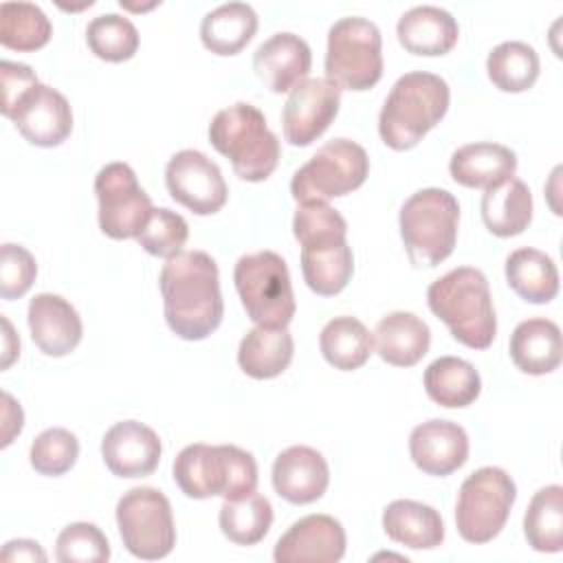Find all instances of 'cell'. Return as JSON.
Masks as SVG:
<instances>
[{
  "instance_id": "obj_1",
  "label": "cell",
  "mask_w": 563,
  "mask_h": 563,
  "mask_svg": "<svg viewBox=\"0 0 563 563\" xmlns=\"http://www.w3.org/2000/svg\"><path fill=\"white\" fill-rule=\"evenodd\" d=\"M169 330L185 341L207 339L224 317L216 260L205 251H183L163 264L158 277Z\"/></svg>"
},
{
  "instance_id": "obj_2",
  "label": "cell",
  "mask_w": 563,
  "mask_h": 563,
  "mask_svg": "<svg viewBox=\"0 0 563 563\" xmlns=\"http://www.w3.org/2000/svg\"><path fill=\"white\" fill-rule=\"evenodd\" d=\"M292 233L301 244V273L308 288L321 297L339 295L354 273L343 216L328 202L301 205L292 218Z\"/></svg>"
},
{
  "instance_id": "obj_3",
  "label": "cell",
  "mask_w": 563,
  "mask_h": 563,
  "mask_svg": "<svg viewBox=\"0 0 563 563\" xmlns=\"http://www.w3.org/2000/svg\"><path fill=\"white\" fill-rule=\"evenodd\" d=\"M427 303L462 345L486 350L495 341L497 317L488 279L479 268L449 271L427 288Z\"/></svg>"
},
{
  "instance_id": "obj_4",
  "label": "cell",
  "mask_w": 563,
  "mask_h": 563,
  "mask_svg": "<svg viewBox=\"0 0 563 563\" xmlns=\"http://www.w3.org/2000/svg\"><path fill=\"white\" fill-rule=\"evenodd\" d=\"M449 84L433 73H405L391 86L380 114L378 134L396 152L416 147L449 110Z\"/></svg>"
},
{
  "instance_id": "obj_5",
  "label": "cell",
  "mask_w": 563,
  "mask_h": 563,
  "mask_svg": "<svg viewBox=\"0 0 563 563\" xmlns=\"http://www.w3.org/2000/svg\"><path fill=\"white\" fill-rule=\"evenodd\" d=\"M176 486L191 499H242L257 490L255 457L235 444H187L174 460Z\"/></svg>"
},
{
  "instance_id": "obj_6",
  "label": "cell",
  "mask_w": 563,
  "mask_h": 563,
  "mask_svg": "<svg viewBox=\"0 0 563 563\" xmlns=\"http://www.w3.org/2000/svg\"><path fill=\"white\" fill-rule=\"evenodd\" d=\"M209 143L231 161L235 176L249 183L266 180L279 163V141L266 117L253 103L222 108L209 123Z\"/></svg>"
},
{
  "instance_id": "obj_7",
  "label": "cell",
  "mask_w": 563,
  "mask_h": 563,
  "mask_svg": "<svg viewBox=\"0 0 563 563\" xmlns=\"http://www.w3.org/2000/svg\"><path fill=\"white\" fill-rule=\"evenodd\" d=\"M457 222L460 205L446 189L427 187L411 194L398 216L400 238L411 264L433 268L444 262L455 249Z\"/></svg>"
},
{
  "instance_id": "obj_8",
  "label": "cell",
  "mask_w": 563,
  "mask_h": 563,
  "mask_svg": "<svg viewBox=\"0 0 563 563\" xmlns=\"http://www.w3.org/2000/svg\"><path fill=\"white\" fill-rule=\"evenodd\" d=\"M235 290L255 325L288 328L295 317L290 273L282 255L257 251L242 255L233 268Z\"/></svg>"
},
{
  "instance_id": "obj_9",
  "label": "cell",
  "mask_w": 563,
  "mask_h": 563,
  "mask_svg": "<svg viewBox=\"0 0 563 563\" xmlns=\"http://www.w3.org/2000/svg\"><path fill=\"white\" fill-rule=\"evenodd\" d=\"M325 75L339 88L354 92L378 84L383 77V37L372 20L350 15L330 26Z\"/></svg>"
},
{
  "instance_id": "obj_10",
  "label": "cell",
  "mask_w": 563,
  "mask_h": 563,
  "mask_svg": "<svg viewBox=\"0 0 563 563\" xmlns=\"http://www.w3.org/2000/svg\"><path fill=\"white\" fill-rule=\"evenodd\" d=\"M367 174V152L350 139H332L292 174L290 194L299 205L328 202L358 189Z\"/></svg>"
},
{
  "instance_id": "obj_11",
  "label": "cell",
  "mask_w": 563,
  "mask_h": 563,
  "mask_svg": "<svg viewBox=\"0 0 563 563\" xmlns=\"http://www.w3.org/2000/svg\"><path fill=\"white\" fill-rule=\"evenodd\" d=\"M517 497L512 477L499 466H482L471 473L457 493L455 501V526L464 541L488 543L493 541Z\"/></svg>"
},
{
  "instance_id": "obj_12",
  "label": "cell",
  "mask_w": 563,
  "mask_h": 563,
  "mask_svg": "<svg viewBox=\"0 0 563 563\" xmlns=\"http://www.w3.org/2000/svg\"><path fill=\"white\" fill-rule=\"evenodd\" d=\"M117 526L123 545L136 559H165L176 545L172 506L158 488L136 486L123 493L117 504Z\"/></svg>"
},
{
  "instance_id": "obj_13",
  "label": "cell",
  "mask_w": 563,
  "mask_h": 563,
  "mask_svg": "<svg viewBox=\"0 0 563 563\" xmlns=\"http://www.w3.org/2000/svg\"><path fill=\"white\" fill-rule=\"evenodd\" d=\"M99 229L112 240L139 238L154 207L128 163H108L95 176Z\"/></svg>"
},
{
  "instance_id": "obj_14",
  "label": "cell",
  "mask_w": 563,
  "mask_h": 563,
  "mask_svg": "<svg viewBox=\"0 0 563 563\" xmlns=\"http://www.w3.org/2000/svg\"><path fill=\"white\" fill-rule=\"evenodd\" d=\"M169 196L196 216L218 213L229 196L220 167L198 150L176 152L165 167Z\"/></svg>"
},
{
  "instance_id": "obj_15",
  "label": "cell",
  "mask_w": 563,
  "mask_h": 563,
  "mask_svg": "<svg viewBox=\"0 0 563 563\" xmlns=\"http://www.w3.org/2000/svg\"><path fill=\"white\" fill-rule=\"evenodd\" d=\"M341 103V88L328 77H306L299 81L282 110L284 139L295 147L317 141L334 121Z\"/></svg>"
},
{
  "instance_id": "obj_16",
  "label": "cell",
  "mask_w": 563,
  "mask_h": 563,
  "mask_svg": "<svg viewBox=\"0 0 563 563\" xmlns=\"http://www.w3.org/2000/svg\"><path fill=\"white\" fill-rule=\"evenodd\" d=\"M18 132L37 147H55L64 143L73 130V110L68 99L46 86H31L7 112Z\"/></svg>"
},
{
  "instance_id": "obj_17",
  "label": "cell",
  "mask_w": 563,
  "mask_h": 563,
  "mask_svg": "<svg viewBox=\"0 0 563 563\" xmlns=\"http://www.w3.org/2000/svg\"><path fill=\"white\" fill-rule=\"evenodd\" d=\"M345 554V530L330 515H306L275 543V563H336Z\"/></svg>"
},
{
  "instance_id": "obj_18",
  "label": "cell",
  "mask_w": 563,
  "mask_h": 563,
  "mask_svg": "<svg viewBox=\"0 0 563 563\" xmlns=\"http://www.w3.org/2000/svg\"><path fill=\"white\" fill-rule=\"evenodd\" d=\"M158 433L136 420L112 424L101 440V457L117 477H147L161 462Z\"/></svg>"
},
{
  "instance_id": "obj_19",
  "label": "cell",
  "mask_w": 563,
  "mask_h": 563,
  "mask_svg": "<svg viewBox=\"0 0 563 563\" xmlns=\"http://www.w3.org/2000/svg\"><path fill=\"white\" fill-rule=\"evenodd\" d=\"M271 479L282 499L303 506L323 497L330 484V468L317 449L295 444L275 457Z\"/></svg>"
},
{
  "instance_id": "obj_20",
  "label": "cell",
  "mask_w": 563,
  "mask_h": 563,
  "mask_svg": "<svg viewBox=\"0 0 563 563\" xmlns=\"http://www.w3.org/2000/svg\"><path fill=\"white\" fill-rule=\"evenodd\" d=\"M409 455L422 473L444 477L468 460V435L457 422L433 418L413 427Z\"/></svg>"
},
{
  "instance_id": "obj_21",
  "label": "cell",
  "mask_w": 563,
  "mask_h": 563,
  "mask_svg": "<svg viewBox=\"0 0 563 563\" xmlns=\"http://www.w3.org/2000/svg\"><path fill=\"white\" fill-rule=\"evenodd\" d=\"M29 330L33 343L44 352L46 356H66L70 354L84 334L81 317L59 295L53 292H40L29 303Z\"/></svg>"
},
{
  "instance_id": "obj_22",
  "label": "cell",
  "mask_w": 563,
  "mask_h": 563,
  "mask_svg": "<svg viewBox=\"0 0 563 563\" xmlns=\"http://www.w3.org/2000/svg\"><path fill=\"white\" fill-rule=\"evenodd\" d=\"M312 66V53L303 37L295 33H275L253 53V70L271 92H288L306 79Z\"/></svg>"
},
{
  "instance_id": "obj_23",
  "label": "cell",
  "mask_w": 563,
  "mask_h": 563,
  "mask_svg": "<svg viewBox=\"0 0 563 563\" xmlns=\"http://www.w3.org/2000/svg\"><path fill=\"white\" fill-rule=\"evenodd\" d=\"M517 172V156L510 147L479 141L457 147L449 161L451 178L471 189H493Z\"/></svg>"
},
{
  "instance_id": "obj_24",
  "label": "cell",
  "mask_w": 563,
  "mask_h": 563,
  "mask_svg": "<svg viewBox=\"0 0 563 563\" xmlns=\"http://www.w3.org/2000/svg\"><path fill=\"white\" fill-rule=\"evenodd\" d=\"M396 35L407 53L438 57L446 55L457 44L460 26L446 9L420 4L400 15Z\"/></svg>"
},
{
  "instance_id": "obj_25",
  "label": "cell",
  "mask_w": 563,
  "mask_h": 563,
  "mask_svg": "<svg viewBox=\"0 0 563 563\" xmlns=\"http://www.w3.org/2000/svg\"><path fill=\"white\" fill-rule=\"evenodd\" d=\"M372 343L376 354L396 367H411L429 352L431 330L413 312H389L376 323Z\"/></svg>"
},
{
  "instance_id": "obj_26",
  "label": "cell",
  "mask_w": 563,
  "mask_h": 563,
  "mask_svg": "<svg viewBox=\"0 0 563 563\" xmlns=\"http://www.w3.org/2000/svg\"><path fill=\"white\" fill-rule=\"evenodd\" d=\"M510 358L523 374L543 376L554 372L563 358L561 328L550 319H526L510 334Z\"/></svg>"
},
{
  "instance_id": "obj_27",
  "label": "cell",
  "mask_w": 563,
  "mask_h": 563,
  "mask_svg": "<svg viewBox=\"0 0 563 563\" xmlns=\"http://www.w3.org/2000/svg\"><path fill=\"white\" fill-rule=\"evenodd\" d=\"M385 534L411 550H433L444 541V523L435 508L413 501L396 499L383 510Z\"/></svg>"
},
{
  "instance_id": "obj_28",
  "label": "cell",
  "mask_w": 563,
  "mask_h": 563,
  "mask_svg": "<svg viewBox=\"0 0 563 563\" xmlns=\"http://www.w3.org/2000/svg\"><path fill=\"white\" fill-rule=\"evenodd\" d=\"M295 341L288 328L255 325L244 334L238 347L240 369L257 380L279 376L292 361Z\"/></svg>"
},
{
  "instance_id": "obj_29",
  "label": "cell",
  "mask_w": 563,
  "mask_h": 563,
  "mask_svg": "<svg viewBox=\"0 0 563 563\" xmlns=\"http://www.w3.org/2000/svg\"><path fill=\"white\" fill-rule=\"evenodd\" d=\"M486 229L497 238H512L528 229L532 220V194L519 178L486 189L479 202Z\"/></svg>"
},
{
  "instance_id": "obj_30",
  "label": "cell",
  "mask_w": 563,
  "mask_h": 563,
  "mask_svg": "<svg viewBox=\"0 0 563 563\" xmlns=\"http://www.w3.org/2000/svg\"><path fill=\"white\" fill-rule=\"evenodd\" d=\"M257 31V13L246 2H227L209 11L200 22V40L207 51L238 55Z\"/></svg>"
},
{
  "instance_id": "obj_31",
  "label": "cell",
  "mask_w": 563,
  "mask_h": 563,
  "mask_svg": "<svg viewBox=\"0 0 563 563\" xmlns=\"http://www.w3.org/2000/svg\"><path fill=\"white\" fill-rule=\"evenodd\" d=\"M508 286L530 303H548L559 292V271L550 255L539 249H517L506 257Z\"/></svg>"
},
{
  "instance_id": "obj_32",
  "label": "cell",
  "mask_w": 563,
  "mask_h": 563,
  "mask_svg": "<svg viewBox=\"0 0 563 563\" xmlns=\"http://www.w3.org/2000/svg\"><path fill=\"white\" fill-rule=\"evenodd\" d=\"M424 391L440 407H466L479 396L482 378L468 361L440 356L424 369Z\"/></svg>"
},
{
  "instance_id": "obj_33",
  "label": "cell",
  "mask_w": 563,
  "mask_h": 563,
  "mask_svg": "<svg viewBox=\"0 0 563 563\" xmlns=\"http://www.w3.org/2000/svg\"><path fill=\"white\" fill-rule=\"evenodd\" d=\"M319 347L332 367L352 372L367 363L374 343L363 321L356 317H334L323 325L319 334Z\"/></svg>"
},
{
  "instance_id": "obj_34",
  "label": "cell",
  "mask_w": 563,
  "mask_h": 563,
  "mask_svg": "<svg viewBox=\"0 0 563 563\" xmlns=\"http://www.w3.org/2000/svg\"><path fill=\"white\" fill-rule=\"evenodd\" d=\"M523 534L537 552L563 550V488L559 484L532 495L523 515Z\"/></svg>"
},
{
  "instance_id": "obj_35",
  "label": "cell",
  "mask_w": 563,
  "mask_h": 563,
  "mask_svg": "<svg viewBox=\"0 0 563 563\" xmlns=\"http://www.w3.org/2000/svg\"><path fill=\"white\" fill-rule=\"evenodd\" d=\"M539 70V55L526 42H501L486 57L488 79L501 92H523L532 88Z\"/></svg>"
},
{
  "instance_id": "obj_36",
  "label": "cell",
  "mask_w": 563,
  "mask_h": 563,
  "mask_svg": "<svg viewBox=\"0 0 563 563\" xmlns=\"http://www.w3.org/2000/svg\"><path fill=\"white\" fill-rule=\"evenodd\" d=\"M218 523L222 534L235 545L260 543L273 523V506L264 495L251 493L242 499H224Z\"/></svg>"
},
{
  "instance_id": "obj_37",
  "label": "cell",
  "mask_w": 563,
  "mask_h": 563,
  "mask_svg": "<svg viewBox=\"0 0 563 563\" xmlns=\"http://www.w3.org/2000/svg\"><path fill=\"white\" fill-rule=\"evenodd\" d=\"M53 35L51 20L33 2L0 4V44L18 53H31L48 44Z\"/></svg>"
},
{
  "instance_id": "obj_38",
  "label": "cell",
  "mask_w": 563,
  "mask_h": 563,
  "mask_svg": "<svg viewBox=\"0 0 563 563\" xmlns=\"http://www.w3.org/2000/svg\"><path fill=\"white\" fill-rule=\"evenodd\" d=\"M88 48L103 62H128L139 51V31L130 18L119 13H101L86 29Z\"/></svg>"
},
{
  "instance_id": "obj_39",
  "label": "cell",
  "mask_w": 563,
  "mask_h": 563,
  "mask_svg": "<svg viewBox=\"0 0 563 563\" xmlns=\"http://www.w3.org/2000/svg\"><path fill=\"white\" fill-rule=\"evenodd\" d=\"M79 457V440L75 433L62 427H53L42 431L29 451L31 466L40 475L57 477L68 473Z\"/></svg>"
},
{
  "instance_id": "obj_40",
  "label": "cell",
  "mask_w": 563,
  "mask_h": 563,
  "mask_svg": "<svg viewBox=\"0 0 563 563\" xmlns=\"http://www.w3.org/2000/svg\"><path fill=\"white\" fill-rule=\"evenodd\" d=\"M189 238V227L185 218L172 209H154L147 224L139 233L136 242L154 257L172 260L183 253Z\"/></svg>"
},
{
  "instance_id": "obj_41",
  "label": "cell",
  "mask_w": 563,
  "mask_h": 563,
  "mask_svg": "<svg viewBox=\"0 0 563 563\" xmlns=\"http://www.w3.org/2000/svg\"><path fill=\"white\" fill-rule=\"evenodd\" d=\"M55 556L62 563H106L110 559V543L95 523L75 521L57 534Z\"/></svg>"
},
{
  "instance_id": "obj_42",
  "label": "cell",
  "mask_w": 563,
  "mask_h": 563,
  "mask_svg": "<svg viewBox=\"0 0 563 563\" xmlns=\"http://www.w3.org/2000/svg\"><path fill=\"white\" fill-rule=\"evenodd\" d=\"M35 257L20 244L4 242L0 251V295L7 301L20 299L35 282Z\"/></svg>"
},
{
  "instance_id": "obj_43",
  "label": "cell",
  "mask_w": 563,
  "mask_h": 563,
  "mask_svg": "<svg viewBox=\"0 0 563 563\" xmlns=\"http://www.w3.org/2000/svg\"><path fill=\"white\" fill-rule=\"evenodd\" d=\"M0 79H2V103H0L2 112H7L31 86L40 84L31 66L9 62V59L0 62Z\"/></svg>"
},
{
  "instance_id": "obj_44",
  "label": "cell",
  "mask_w": 563,
  "mask_h": 563,
  "mask_svg": "<svg viewBox=\"0 0 563 563\" xmlns=\"http://www.w3.org/2000/svg\"><path fill=\"white\" fill-rule=\"evenodd\" d=\"M2 561H29V563H44L46 561V552L42 550V545L37 541L31 539H13L7 541L0 554Z\"/></svg>"
},
{
  "instance_id": "obj_45",
  "label": "cell",
  "mask_w": 563,
  "mask_h": 563,
  "mask_svg": "<svg viewBox=\"0 0 563 563\" xmlns=\"http://www.w3.org/2000/svg\"><path fill=\"white\" fill-rule=\"evenodd\" d=\"M2 446H9L11 440L22 431L24 413L22 407L7 391H2Z\"/></svg>"
},
{
  "instance_id": "obj_46",
  "label": "cell",
  "mask_w": 563,
  "mask_h": 563,
  "mask_svg": "<svg viewBox=\"0 0 563 563\" xmlns=\"http://www.w3.org/2000/svg\"><path fill=\"white\" fill-rule=\"evenodd\" d=\"M2 369H7L20 354V339L13 334V328L9 319L2 314Z\"/></svg>"
}]
</instances>
